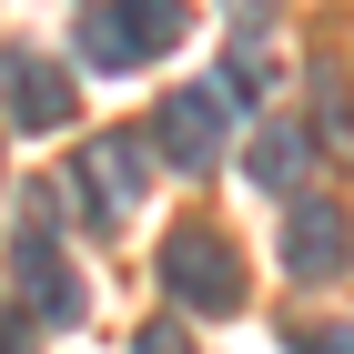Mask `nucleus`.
Returning a JSON list of instances; mask_svg holds the SVG:
<instances>
[{"label": "nucleus", "mask_w": 354, "mask_h": 354, "mask_svg": "<svg viewBox=\"0 0 354 354\" xmlns=\"http://www.w3.org/2000/svg\"><path fill=\"white\" fill-rule=\"evenodd\" d=\"M51 203H61L51 183H30V192H21V233H10V283L30 294V314H41V324H82V273L61 263V243H51Z\"/></svg>", "instance_id": "f257e3e1"}, {"label": "nucleus", "mask_w": 354, "mask_h": 354, "mask_svg": "<svg viewBox=\"0 0 354 354\" xmlns=\"http://www.w3.org/2000/svg\"><path fill=\"white\" fill-rule=\"evenodd\" d=\"M162 283H172L183 314H243V253L223 243L213 223H183L162 243Z\"/></svg>", "instance_id": "f03ea898"}, {"label": "nucleus", "mask_w": 354, "mask_h": 354, "mask_svg": "<svg viewBox=\"0 0 354 354\" xmlns=\"http://www.w3.org/2000/svg\"><path fill=\"white\" fill-rule=\"evenodd\" d=\"M142 183H152V132H102L82 152V213L91 223H122L142 203Z\"/></svg>", "instance_id": "7ed1b4c3"}, {"label": "nucleus", "mask_w": 354, "mask_h": 354, "mask_svg": "<svg viewBox=\"0 0 354 354\" xmlns=\"http://www.w3.org/2000/svg\"><path fill=\"white\" fill-rule=\"evenodd\" d=\"M223 91H172L162 111H152V152H162L172 172H213L223 162Z\"/></svg>", "instance_id": "20e7f679"}, {"label": "nucleus", "mask_w": 354, "mask_h": 354, "mask_svg": "<svg viewBox=\"0 0 354 354\" xmlns=\"http://www.w3.org/2000/svg\"><path fill=\"white\" fill-rule=\"evenodd\" d=\"M0 102H10L21 132H61L71 122V71L41 61V51H0Z\"/></svg>", "instance_id": "39448f33"}, {"label": "nucleus", "mask_w": 354, "mask_h": 354, "mask_svg": "<svg viewBox=\"0 0 354 354\" xmlns=\"http://www.w3.org/2000/svg\"><path fill=\"white\" fill-rule=\"evenodd\" d=\"M344 213H334V203H294V223H283V273H294V283H334V273H344Z\"/></svg>", "instance_id": "423d86ee"}, {"label": "nucleus", "mask_w": 354, "mask_h": 354, "mask_svg": "<svg viewBox=\"0 0 354 354\" xmlns=\"http://www.w3.org/2000/svg\"><path fill=\"white\" fill-rule=\"evenodd\" d=\"M111 21H122V41H132L142 61H152V51L183 41V0H111Z\"/></svg>", "instance_id": "0eeeda50"}, {"label": "nucleus", "mask_w": 354, "mask_h": 354, "mask_svg": "<svg viewBox=\"0 0 354 354\" xmlns=\"http://www.w3.org/2000/svg\"><path fill=\"white\" fill-rule=\"evenodd\" d=\"M243 172H253V183H273V192L294 183V172H304V142H294V122H263V132L243 142Z\"/></svg>", "instance_id": "6e6552de"}, {"label": "nucleus", "mask_w": 354, "mask_h": 354, "mask_svg": "<svg viewBox=\"0 0 354 354\" xmlns=\"http://www.w3.org/2000/svg\"><path fill=\"white\" fill-rule=\"evenodd\" d=\"M314 132H324V152H354V91H344V71H314Z\"/></svg>", "instance_id": "1a4fd4ad"}, {"label": "nucleus", "mask_w": 354, "mask_h": 354, "mask_svg": "<svg viewBox=\"0 0 354 354\" xmlns=\"http://www.w3.org/2000/svg\"><path fill=\"white\" fill-rule=\"evenodd\" d=\"M82 51H91V71H132V41H122V21H111V10H91V21H82Z\"/></svg>", "instance_id": "9d476101"}, {"label": "nucleus", "mask_w": 354, "mask_h": 354, "mask_svg": "<svg viewBox=\"0 0 354 354\" xmlns=\"http://www.w3.org/2000/svg\"><path fill=\"white\" fill-rule=\"evenodd\" d=\"M132 354H192V334L162 314V324H142V334H132Z\"/></svg>", "instance_id": "9b49d317"}, {"label": "nucleus", "mask_w": 354, "mask_h": 354, "mask_svg": "<svg viewBox=\"0 0 354 354\" xmlns=\"http://www.w3.org/2000/svg\"><path fill=\"white\" fill-rule=\"evenodd\" d=\"M294 354H354V324H304Z\"/></svg>", "instance_id": "f8f14e48"}, {"label": "nucleus", "mask_w": 354, "mask_h": 354, "mask_svg": "<svg viewBox=\"0 0 354 354\" xmlns=\"http://www.w3.org/2000/svg\"><path fill=\"white\" fill-rule=\"evenodd\" d=\"M30 334H21V314H10V304H0V354H21Z\"/></svg>", "instance_id": "ddd939ff"}]
</instances>
